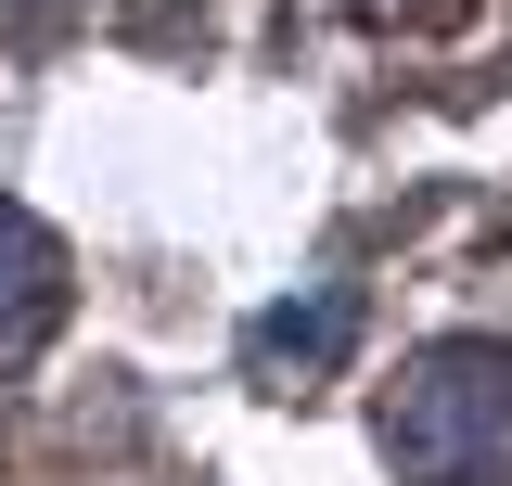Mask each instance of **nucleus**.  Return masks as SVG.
I'll use <instances>...</instances> for the list:
<instances>
[{
    "mask_svg": "<svg viewBox=\"0 0 512 486\" xmlns=\"http://www.w3.org/2000/svg\"><path fill=\"white\" fill-rule=\"evenodd\" d=\"M52 320H64V243L26 205H0V359H26Z\"/></svg>",
    "mask_w": 512,
    "mask_h": 486,
    "instance_id": "nucleus-2",
    "label": "nucleus"
},
{
    "mask_svg": "<svg viewBox=\"0 0 512 486\" xmlns=\"http://www.w3.org/2000/svg\"><path fill=\"white\" fill-rule=\"evenodd\" d=\"M346 346H359V295H333V282H320V295H295V307H269V320L244 333L256 384H308V371H333Z\"/></svg>",
    "mask_w": 512,
    "mask_h": 486,
    "instance_id": "nucleus-3",
    "label": "nucleus"
},
{
    "mask_svg": "<svg viewBox=\"0 0 512 486\" xmlns=\"http://www.w3.org/2000/svg\"><path fill=\"white\" fill-rule=\"evenodd\" d=\"M384 461L410 486H512V346L448 333L384 384Z\"/></svg>",
    "mask_w": 512,
    "mask_h": 486,
    "instance_id": "nucleus-1",
    "label": "nucleus"
}]
</instances>
